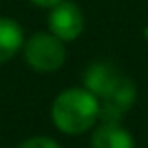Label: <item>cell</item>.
I'll return each instance as SVG.
<instances>
[{
    "mask_svg": "<svg viewBox=\"0 0 148 148\" xmlns=\"http://www.w3.org/2000/svg\"><path fill=\"white\" fill-rule=\"evenodd\" d=\"M51 118L63 134H83L99 120V99L85 87L65 89L55 97Z\"/></svg>",
    "mask_w": 148,
    "mask_h": 148,
    "instance_id": "1",
    "label": "cell"
},
{
    "mask_svg": "<svg viewBox=\"0 0 148 148\" xmlns=\"http://www.w3.org/2000/svg\"><path fill=\"white\" fill-rule=\"evenodd\" d=\"M23 53H25V61L29 63V67L35 69L37 73H53L61 69V65L67 59L65 41L55 37L51 31L35 33L25 43Z\"/></svg>",
    "mask_w": 148,
    "mask_h": 148,
    "instance_id": "2",
    "label": "cell"
},
{
    "mask_svg": "<svg viewBox=\"0 0 148 148\" xmlns=\"http://www.w3.org/2000/svg\"><path fill=\"white\" fill-rule=\"evenodd\" d=\"M136 95H138L136 83L130 77L118 73V77L99 97V120L101 122H120V118L134 106Z\"/></svg>",
    "mask_w": 148,
    "mask_h": 148,
    "instance_id": "3",
    "label": "cell"
},
{
    "mask_svg": "<svg viewBox=\"0 0 148 148\" xmlns=\"http://www.w3.org/2000/svg\"><path fill=\"white\" fill-rule=\"evenodd\" d=\"M83 27H85L83 12L71 0H63V2L51 8L49 31L61 41H75L83 33Z\"/></svg>",
    "mask_w": 148,
    "mask_h": 148,
    "instance_id": "4",
    "label": "cell"
},
{
    "mask_svg": "<svg viewBox=\"0 0 148 148\" xmlns=\"http://www.w3.org/2000/svg\"><path fill=\"white\" fill-rule=\"evenodd\" d=\"M91 148H136V144L120 122H101L91 134Z\"/></svg>",
    "mask_w": 148,
    "mask_h": 148,
    "instance_id": "5",
    "label": "cell"
},
{
    "mask_svg": "<svg viewBox=\"0 0 148 148\" xmlns=\"http://www.w3.org/2000/svg\"><path fill=\"white\" fill-rule=\"evenodd\" d=\"M25 47L23 27L8 16H0V65L10 61Z\"/></svg>",
    "mask_w": 148,
    "mask_h": 148,
    "instance_id": "6",
    "label": "cell"
},
{
    "mask_svg": "<svg viewBox=\"0 0 148 148\" xmlns=\"http://www.w3.org/2000/svg\"><path fill=\"white\" fill-rule=\"evenodd\" d=\"M118 69L110 63H91L83 71V87L89 89L97 99L106 93V89L112 85V81L118 77Z\"/></svg>",
    "mask_w": 148,
    "mask_h": 148,
    "instance_id": "7",
    "label": "cell"
},
{
    "mask_svg": "<svg viewBox=\"0 0 148 148\" xmlns=\"http://www.w3.org/2000/svg\"><path fill=\"white\" fill-rule=\"evenodd\" d=\"M18 148H61L53 138L47 136H33L29 140H25L23 144H18Z\"/></svg>",
    "mask_w": 148,
    "mask_h": 148,
    "instance_id": "8",
    "label": "cell"
},
{
    "mask_svg": "<svg viewBox=\"0 0 148 148\" xmlns=\"http://www.w3.org/2000/svg\"><path fill=\"white\" fill-rule=\"evenodd\" d=\"M31 2H33L35 6H41V8H53V6H57L59 2H63V0H31Z\"/></svg>",
    "mask_w": 148,
    "mask_h": 148,
    "instance_id": "9",
    "label": "cell"
}]
</instances>
